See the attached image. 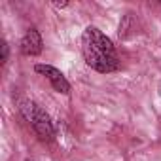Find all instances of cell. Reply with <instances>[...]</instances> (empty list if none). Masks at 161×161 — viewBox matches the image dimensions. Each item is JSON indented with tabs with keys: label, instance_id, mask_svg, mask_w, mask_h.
<instances>
[{
	"label": "cell",
	"instance_id": "6da1fadb",
	"mask_svg": "<svg viewBox=\"0 0 161 161\" xmlns=\"http://www.w3.org/2000/svg\"><path fill=\"white\" fill-rule=\"evenodd\" d=\"M82 53L86 63L103 74L114 72L119 66L116 47L108 36H104L97 27H87L82 34Z\"/></svg>",
	"mask_w": 161,
	"mask_h": 161
},
{
	"label": "cell",
	"instance_id": "277c9868",
	"mask_svg": "<svg viewBox=\"0 0 161 161\" xmlns=\"http://www.w3.org/2000/svg\"><path fill=\"white\" fill-rule=\"evenodd\" d=\"M42 36L36 29H29L25 32V36L21 38V53L27 55V57H34V55H40L42 53Z\"/></svg>",
	"mask_w": 161,
	"mask_h": 161
},
{
	"label": "cell",
	"instance_id": "3957f363",
	"mask_svg": "<svg viewBox=\"0 0 161 161\" xmlns=\"http://www.w3.org/2000/svg\"><path fill=\"white\" fill-rule=\"evenodd\" d=\"M34 70L49 80L51 87H53L57 93H63V95H68V93H70V84H68V80H66V78L63 76V72L57 70L55 66H51V64H36Z\"/></svg>",
	"mask_w": 161,
	"mask_h": 161
},
{
	"label": "cell",
	"instance_id": "7a4b0ae2",
	"mask_svg": "<svg viewBox=\"0 0 161 161\" xmlns=\"http://www.w3.org/2000/svg\"><path fill=\"white\" fill-rule=\"evenodd\" d=\"M19 110H21L23 118L32 125L34 133H36L42 140H51V138H53V135H55V131H53V123H51L49 116H47V114H46L36 103L25 99V101L19 103Z\"/></svg>",
	"mask_w": 161,
	"mask_h": 161
},
{
	"label": "cell",
	"instance_id": "5b68a950",
	"mask_svg": "<svg viewBox=\"0 0 161 161\" xmlns=\"http://www.w3.org/2000/svg\"><path fill=\"white\" fill-rule=\"evenodd\" d=\"M6 61H8V44L2 42V63H6Z\"/></svg>",
	"mask_w": 161,
	"mask_h": 161
},
{
	"label": "cell",
	"instance_id": "52a82bcc",
	"mask_svg": "<svg viewBox=\"0 0 161 161\" xmlns=\"http://www.w3.org/2000/svg\"><path fill=\"white\" fill-rule=\"evenodd\" d=\"M27 161H32V159H27Z\"/></svg>",
	"mask_w": 161,
	"mask_h": 161
},
{
	"label": "cell",
	"instance_id": "8992f818",
	"mask_svg": "<svg viewBox=\"0 0 161 161\" xmlns=\"http://www.w3.org/2000/svg\"><path fill=\"white\" fill-rule=\"evenodd\" d=\"M53 6H55V8H66L68 4H66V2H55Z\"/></svg>",
	"mask_w": 161,
	"mask_h": 161
}]
</instances>
